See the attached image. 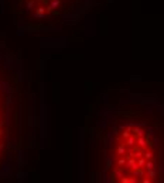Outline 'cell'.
I'll list each match as a JSON object with an SVG mask.
<instances>
[{
  "instance_id": "cell-2",
  "label": "cell",
  "mask_w": 164,
  "mask_h": 183,
  "mask_svg": "<svg viewBox=\"0 0 164 183\" xmlns=\"http://www.w3.org/2000/svg\"><path fill=\"white\" fill-rule=\"evenodd\" d=\"M14 16L26 23H43L57 18L65 11L68 0H7Z\"/></svg>"
},
{
  "instance_id": "cell-1",
  "label": "cell",
  "mask_w": 164,
  "mask_h": 183,
  "mask_svg": "<svg viewBox=\"0 0 164 183\" xmlns=\"http://www.w3.org/2000/svg\"><path fill=\"white\" fill-rule=\"evenodd\" d=\"M31 131V96L20 66L0 47V175L16 165Z\"/></svg>"
}]
</instances>
